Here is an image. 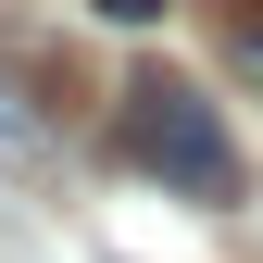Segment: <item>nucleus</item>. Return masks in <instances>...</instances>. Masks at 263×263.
Instances as JSON below:
<instances>
[{
  "label": "nucleus",
  "mask_w": 263,
  "mask_h": 263,
  "mask_svg": "<svg viewBox=\"0 0 263 263\" xmlns=\"http://www.w3.org/2000/svg\"><path fill=\"white\" fill-rule=\"evenodd\" d=\"M50 151V101L25 88V63H0V163H38Z\"/></svg>",
  "instance_id": "2"
},
{
  "label": "nucleus",
  "mask_w": 263,
  "mask_h": 263,
  "mask_svg": "<svg viewBox=\"0 0 263 263\" xmlns=\"http://www.w3.org/2000/svg\"><path fill=\"white\" fill-rule=\"evenodd\" d=\"M113 163L151 176V188H176V201H201V213H238L251 201V163L226 138V113L176 76V63H138V76L113 88Z\"/></svg>",
  "instance_id": "1"
},
{
  "label": "nucleus",
  "mask_w": 263,
  "mask_h": 263,
  "mask_svg": "<svg viewBox=\"0 0 263 263\" xmlns=\"http://www.w3.org/2000/svg\"><path fill=\"white\" fill-rule=\"evenodd\" d=\"M88 13H101V25H163L176 0H88Z\"/></svg>",
  "instance_id": "4"
},
{
  "label": "nucleus",
  "mask_w": 263,
  "mask_h": 263,
  "mask_svg": "<svg viewBox=\"0 0 263 263\" xmlns=\"http://www.w3.org/2000/svg\"><path fill=\"white\" fill-rule=\"evenodd\" d=\"M213 13V38H226V63H238V76L263 88V0H201Z\"/></svg>",
  "instance_id": "3"
}]
</instances>
